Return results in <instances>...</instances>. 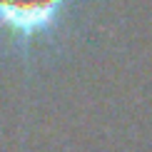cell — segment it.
Returning a JSON list of instances; mask_svg holds the SVG:
<instances>
[{"mask_svg": "<svg viewBox=\"0 0 152 152\" xmlns=\"http://www.w3.org/2000/svg\"><path fill=\"white\" fill-rule=\"evenodd\" d=\"M60 0H0V23L20 33H33L50 23Z\"/></svg>", "mask_w": 152, "mask_h": 152, "instance_id": "6da1fadb", "label": "cell"}]
</instances>
